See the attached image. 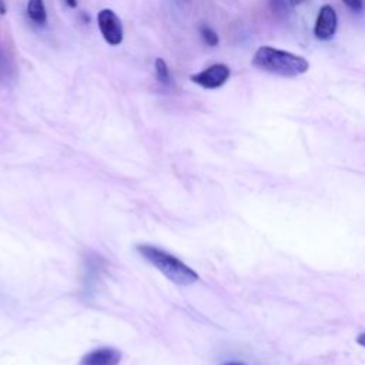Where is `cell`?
Segmentation results:
<instances>
[{
  "mask_svg": "<svg viewBox=\"0 0 365 365\" xmlns=\"http://www.w3.org/2000/svg\"><path fill=\"white\" fill-rule=\"evenodd\" d=\"M184 1H187V0H184Z\"/></svg>",
  "mask_w": 365,
  "mask_h": 365,
  "instance_id": "18",
  "label": "cell"
},
{
  "mask_svg": "<svg viewBox=\"0 0 365 365\" xmlns=\"http://www.w3.org/2000/svg\"><path fill=\"white\" fill-rule=\"evenodd\" d=\"M252 66L269 74L288 78L305 74L309 68L308 60L302 56L272 46L258 47L252 56Z\"/></svg>",
  "mask_w": 365,
  "mask_h": 365,
  "instance_id": "1",
  "label": "cell"
},
{
  "mask_svg": "<svg viewBox=\"0 0 365 365\" xmlns=\"http://www.w3.org/2000/svg\"><path fill=\"white\" fill-rule=\"evenodd\" d=\"M121 352L113 346H100L91 349L80 359L78 365H118Z\"/></svg>",
  "mask_w": 365,
  "mask_h": 365,
  "instance_id": "6",
  "label": "cell"
},
{
  "mask_svg": "<svg viewBox=\"0 0 365 365\" xmlns=\"http://www.w3.org/2000/svg\"><path fill=\"white\" fill-rule=\"evenodd\" d=\"M6 13V4H4V0H0V14H4Z\"/></svg>",
  "mask_w": 365,
  "mask_h": 365,
  "instance_id": "16",
  "label": "cell"
},
{
  "mask_svg": "<svg viewBox=\"0 0 365 365\" xmlns=\"http://www.w3.org/2000/svg\"><path fill=\"white\" fill-rule=\"evenodd\" d=\"M200 34H201V37H202V40H204V43H205L207 46H210V47L218 46V41H220L218 34H217L210 26L202 24V26L200 27Z\"/></svg>",
  "mask_w": 365,
  "mask_h": 365,
  "instance_id": "11",
  "label": "cell"
},
{
  "mask_svg": "<svg viewBox=\"0 0 365 365\" xmlns=\"http://www.w3.org/2000/svg\"><path fill=\"white\" fill-rule=\"evenodd\" d=\"M97 24L103 38L110 46H120L124 38V30L120 17L111 9H103L97 14Z\"/></svg>",
  "mask_w": 365,
  "mask_h": 365,
  "instance_id": "3",
  "label": "cell"
},
{
  "mask_svg": "<svg viewBox=\"0 0 365 365\" xmlns=\"http://www.w3.org/2000/svg\"><path fill=\"white\" fill-rule=\"evenodd\" d=\"M154 68H155V77H157V80H158L161 84L168 86L170 81H171V76H170L167 63H165L161 57H157V58H155V63H154Z\"/></svg>",
  "mask_w": 365,
  "mask_h": 365,
  "instance_id": "9",
  "label": "cell"
},
{
  "mask_svg": "<svg viewBox=\"0 0 365 365\" xmlns=\"http://www.w3.org/2000/svg\"><path fill=\"white\" fill-rule=\"evenodd\" d=\"M305 1H307V0H288L289 6H292V7H295V6H299V4L305 3Z\"/></svg>",
  "mask_w": 365,
  "mask_h": 365,
  "instance_id": "14",
  "label": "cell"
},
{
  "mask_svg": "<svg viewBox=\"0 0 365 365\" xmlns=\"http://www.w3.org/2000/svg\"><path fill=\"white\" fill-rule=\"evenodd\" d=\"M135 250L147 262H150L167 279L177 285H191L200 279L198 274L180 258L155 245L138 244Z\"/></svg>",
  "mask_w": 365,
  "mask_h": 365,
  "instance_id": "2",
  "label": "cell"
},
{
  "mask_svg": "<svg viewBox=\"0 0 365 365\" xmlns=\"http://www.w3.org/2000/svg\"><path fill=\"white\" fill-rule=\"evenodd\" d=\"M268 6L277 19H285L288 16V0H268Z\"/></svg>",
  "mask_w": 365,
  "mask_h": 365,
  "instance_id": "10",
  "label": "cell"
},
{
  "mask_svg": "<svg viewBox=\"0 0 365 365\" xmlns=\"http://www.w3.org/2000/svg\"><path fill=\"white\" fill-rule=\"evenodd\" d=\"M27 16L29 19L37 24L44 26L47 23V10L43 0H29L27 1Z\"/></svg>",
  "mask_w": 365,
  "mask_h": 365,
  "instance_id": "8",
  "label": "cell"
},
{
  "mask_svg": "<svg viewBox=\"0 0 365 365\" xmlns=\"http://www.w3.org/2000/svg\"><path fill=\"white\" fill-rule=\"evenodd\" d=\"M230 76H231L230 67L227 64L217 63V64L207 67L202 71L191 74L190 80L202 88L214 90V88H220L221 86H224L228 81Z\"/></svg>",
  "mask_w": 365,
  "mask_h": 365,
  "instance_id": "4",
  "label": "cell"
},
{
  "mask_svg": "<svg viewBox=\"0 0 365 365\" xmlns=\"http://www.w3.org/2000/svg\"><path fill=\"white\" fill-rule=\"evenodd\" d=\"M222 365H244L241 362H227V364H222Z\"/></svg>",
  "mask_w": 365,
  "mask_h": 365,
  "instance_id": "17",
  "label": "cell"
},
{
  "mask_svg": "<svg viewBox=\"0 0 365 365\" xmlns=\"http://www.w3.org/2000/svg\"><path fill=\"white\" fill-rule=\"evenodd\" d=\"M342 3H344L349 10L355 11V13H359V11H362V9H364V1H362V0H342Z\"/></svg>",
  "mask_w": 365,
  "mask_h": 365,
  "instance_id": "12",
  "label": "cell"
},
{
  "mask_svg": "<svg viewBox=\"0 0 365 365\" xmlns=\"http://www.w3.org/2000/svg\"><path fill=\"white\" fill-rule=\"evenodd\" d=\"M104 268V259L100 255H90L86 259V267H84V287L86 289L91 288L96 281L100 279L101 272Z\"/></svg>",
  "mask_w": 365,
  "mask_h": 365,
  "instance_id": "7",
  "label": "cell"
},
{
  "mask_svg": "<svg viewBox=\"0 0 365 365\" xmlns=\"http://www.w3.org/2000/svg\"><path fill=\"white\" fill-rule=\"evenodd\" d=\"M356 342H358L359 345L365 346V332H364V334H359V335L356 336Z\"/></svg>",
  "mask_w": 365,
  "mask_h": 365,
  "instance_id": "13",
  "label": "cell"
},
{
  "mask_svg": "<svg viewBox=\"0 0 365 365\" xmlns=\"http://www.w3.org/2000/svg\"><path fill=\"white\" fill-rule=\"evenodd\" d=\"M338 29V16L331 4H324L314 24V36L321 41L331 40Z\"/></svg>",
  "mask_w": 365,
  "mask_h": 365,
  "instance_id": "5",
  "label": "cell"
},
{
  "mask_svg": "<svg viewBox=\"0 0 365 365\" xmlns=\"http://www.w3.org/2000/svg\"><path fill=\"white\" fill-rule=\"evenodd\" d=\"M66 1V4L68 6V7H71V9H76L77 7V0H64Z\"/></svg>",
  "mask_w": 365,
  "mask_h": 365,
  "instance_id": "15",
  "label": "cell"
}]
</instances>
